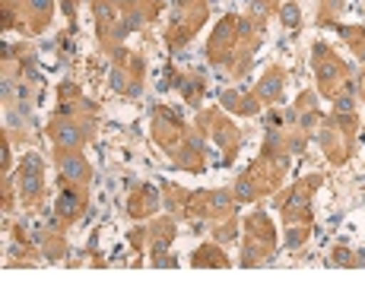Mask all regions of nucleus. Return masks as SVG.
Wrapping results in <instances>:
<instances>
[{
	"label": "nucleus",
	"instance_id": "1",
	"mask_svg": "<svg viewBox=\"0 0 365 285\" xmlns=\"http://www.w3.org/2000/svg\"><path fill=\"white\" fill-rule=\"evenodd\" d=\"M312 67H314V76H318V92L324 95V99L334 102L336 95H343V89L353 86L349 67L336 58L324 41H318V45L312 48Z\"/></svg>",
	"mask_w": 365,
	"mask_h": 285
},
{
	"label": "nucleus",
	"instance_id": "2",
	"mask_svg": "<svg viewBox=\"0 0 365 285\" xmlns=\"http://www.w3.org/2000/svg\"><path fill=\"white\" fill-rule=\"evenodd\" d=\"M194 127L213 146H220V149L226 152V162H232L238 146H242V134H238L235 124L222 114V108H203L197 114V121H194Z\"/></svg>",
	"mask_w": 365,
	"mask_h": 285
},
{
	"label": "nucleus",
	"instance_id": "3",
	"mask_svg": "<svg viewBox=\"0 0 365 285\" xmlns=\"http://www.w3.org/2000/svg\"><path fill=\"white\" fill-rule=\"evenodd\" d=\"M238 26H242V16L238 13H226L220 23L213 26V36L207 41V60L216 67H226L232 60L235 48H238Z\"/></svg>",
	"mask_w": 365,
	"mask_h": 285
},
{
	"label": "nucleus",
	"instance_id": "4",
	"mask_svg": "<svg viewBox=\"0 0 365 285\" xmlns=\"http://www.w3.org/2000/svg\"><path fill=\"white\" fill-rule=\"evenodd\" d=\"M318 143H321V149H324V156H327V162H331V165H346L349 156H353L356 136L346 134V130H343L340 124L334 121V114H331V117H324V121H321Z\"/></svg>",
	"mask_w": 365,
	"mask_h": 285
},
{
	"label": "nucleus",
	"instance_id": "5",
	"mask_svg": "<svg viewBox=\"0 0 365 285\" xmlns=\"http://www.w3.org/2000/svg\"><path fill=\"white\" fill-rule=\"evenodd\" d=\"M150 134H153V143H156V146H163V152H168V156H172V152L181 146V140H185L187 127H185V121H181V117L175 114L172 108L159 105L156 111H153Z\"/></svg>",
	"mask_w": 365,
	"mask_h": 285
},
{
	"label": "nucleus",
	"instance_id": "6",
	"mask_svg": "<svg viewBox=\"0 0 365 285\" xmlns=\"http://www.w3.org/2000/svg\"><path fill=\"white\" fill-rule=\"evenodd\" d=\"M16 10V32L38 36L54 16V0H10Z\"/></svg>",
	"mask_w": 365,
	"mask_h": 285
},
{
	"label": "nucleus",
	"instance_id": "7",
	"mask_svg": "<svg viewBox=\"0 0 365 285\" xmlns=\"http://www.w3.org/2000/svg\"><path fill=\"white\" fill-rule=\"evenodd\" d=\"M45 136L54 143V149H83L86 143H93L89 140V134H86V127H83L80 114L76 117L54 114L51 121H48V127H45Z\"/></svg>",
	"mask_w": 365,
	"mask_h": 285
},
{
	"label": "nucleus",
	"instance_id": "8",
	"mask_svg": "<svg viewBox=\"0 0 365 285\" xmlns=\"http://www.w3.org/2000/svg\"><path fill=\"white\" fill-rule=\"evenodd\" d=\"M54 168L64 184L89 187V181H93V165L86 162L80 149H54Z\"/></svg>",
	"mask_w": 365,
	"mask_h": 285
},
{
	"label": "nucleus",
	"instance_id": "9",
	"mask_svg": "<svg viewBox=\"0 0 365 285\" xmlns=\"http://www.w3.org/2000/svg\"><path fill=\"white\" fill-rule=\"evenodd\" d=\"M19 190H23L26 206H38L41 193H45V162L38 152H29L19 165Z\"/></svg>",
	"mask_w": 365,
	"mask_h": 285
},
{
	"label": "nucleus",
	"instance_id": "10",
	"mask_svg": "<svg viewBox=\"0 0 365 285\" xmlns=\"http://www.w3.org/2000/svg\"><path fill=\"white\" fill-rule=\"evenodd\" d=\"M86 206H89L86 187H80V184H64V181H61L58 200H54V219H58L61 225H70V222H76L83 213H86Z\"/></svg>",
	"mask_w": 365,
	"mask_h": 285
},
{
	"label": "nucleus",
	"instance_id": "11",
	"mask_svg": "<svg viewBox=\"0 0 365 285\" xmlns=\"http://www.w3.org/2000/svg\"><path fill=\"white\" fill-rule=\"evenodd\" d=\"M159 206H163V190L153 184H140L128 200V215L133 222H143L146 215H156Z\"/></svg>",
	"mask_w": 365,
	"mask_h": 285
},
{
	"label": "nucleus",
	"instance_id": "12",
	"mask_svg": "<svg viewBox=\"0 0 365 285\" xmlns=\"http://www.w3.org/2000/svg\"><path fill=\"white\" fill-rule=\"evenodd\" d=\"M146 228H150V254H153L150 263H156L163 254H168L175 235H178V225H175V215L168 213V215H156Z\"/></svg>",
	"mask_w": 365,
	"mask_h": 285
},
{
	"label": "nucleus",
	"instance_id": "13",
	"mask_svg": "<svg viewBox=\"0 0 365 285\" xmlns=\"http://www.w3.org/2000/svg\"><path fill=\"white\" fill-rule=\"evenodd\" d=\"M220 108L222 111H232V114H242V117H255L257 111L264 108V102L255 95V89H226L220 95Z\"/></svg>",
	"mask_w": 365,
	"mask_h": 285
},
{
	"label": "nucleus",
	"instance_id": "14",
	"mask_svg": "<svg viewBox=\"0 0 365 285\" xmlns=\"http://www.w3.org/2000/svg\"><path fill=\"white\" fill-rule=\"evenodd\" d=\"M283 82H286V70L279 64L267 67L264 76L255 82V95L264 102V105H277L283 99Z\"/></svg>",
	"mask_w": 365,
	"mask_h": 285
},
{
	"label": "nucleus",
	"instance_id": "15",
	"mask_svg": "<svg viewBox=\"0 0 365 285\" xmlns=\"http://www.w3.org/2000/svg\"><path fill=\"white\" fill-rule=\"evenodd\" d=\"M242 235H251V238L264 241L270 250H277V228H273V219L264 210H255L242 219Z\"/></svg>",
	"mask_w": 365,
	"mask_h": 285
},
{
	"label": "nucleus",
	"instance_id": "16",
	"mask_svg": "<svg viewBox=\"0 0 365 285\" xmlns=\"http://www.w3.org/2000/svg\"><path fill=\"white\" fill-rule=\"evenodd\" d=\"M191 267H197V269H229L232 267V260L226 257V250H222L220 241H210V244H200L197 250H194V257H191Z\"/></svg>",
	"mask_w": 365,
	"mask_h": 285
},
{
	"label": "nucleus",
	"instance_id": "17",
	"mask_svg": "<svg viewBox=\"0 0 365 285\" xmlns=\"http://www.w3.org/2000/svg\"><path fill=\"white\" fill-rule=\"evenodd\" d=\"M187 197H191V193H187L185 187H178L175 181H165L163 184V203L175 219H187Z\"/></svg>",
	"mask_w": 365,
	"mask_h": 285
},
{
	"label": "nucleus",
	"instance_id": "18",
	"mask_svg": "<svg viewBox=\"0 0 365 285\" xmlns=\"http://www.w3.org/2000/svg\"><path fill=\"white\" fill-rule=\"evenodd\" d=\"M273 257V250L264 244V241L251 238V235H242V267H264L267 260Z\"/></svg>",
	"mask_w": 365,
	"mask_h": 285
},
{
	"label": "nucleus",
	"instance_id": "19",
	"mask_svg": "<svg viewBox=\"0 0 365 285\" xmlns=\"http://www.w3.org/2000/svg\"><path fill=\"white\" fill-rule=\"evenodd\" d=\"M229 215H235V193L226 190V187H220V190H210V222H222L229 219Z\"/></svg>",
	"mask_w": 365,
	"mask_h": 285
},
{
	"label": "nucleus",
	"instance_id": "20",
	"mask_svg": "<svg viewBox=\"0 0 365 285\" xmlns=\"http://www.w3.org/2000/svg\"><path fill=\"white\" fill-rule=\"evenodd\" d=\"M336 32H340L343 45H346L349 51L365 64V29L362 26H336Z\"/></svg>",
	"mask_w": 365,
	"mask_h": 285
},
{
	"label": "nucleus",
	"instance_id": "21",
	"mask_svg": "<svg viewBox=\"0 0 365 285\" xmlns=\"http://www.w3.org/2000/svg\"><path fill=\"white\" fill-rule=\"evenodd\" d=\"M175 89H178V92L185 95L187 102H194V105H197L200 95H203V76L200 73H178V80H175Z\"/></svg>",
	"mask_w": 365,
	"mask_h": 285
},
{
	"label": "nucleus",
	"instance_id": "22",
	"mask_svg": "<svg viewBox=\"0 0 365 285\" xmlns=\"http://www.w3.org/2000/svg\"><path fill=\"white\" fill-rule=\"evenodd\" d=\"M232 193H235V203H257L261 200V193H257V187H255V181H251L248 175H238L235 178V187H232Z\"/></svg>",
	"mask_w": 365,
	"mask_h": 285
},
{
	"label": "nucleus",
	"instance_id": "23",
	"mask_svg": "<svg viewBox=\"0 0 365 285\" xmlns=\"http://www.w3.org/2000/svg\"><path fill=\"white\" fill-rule=\"evenodd\" d=\"M277 16H279V23H283L286 29H292V32L302 29V10H299L296 0H286V4L277 10Z\"/></svg>",
	"mask_w": 365,
	"mask_h": 285
},
{
	"label": "nucleus",
	"instance_id": "24",
	"mask_svg": "<svg viewBox=\"0 0 365 285\" xmlns=\"http://www.w3.org/2000/svg\"><path fill=\"white\" fill-rule=\"evenodd\" d=\"M238 219L235 215H229V219H222V222H216V228H213V241H220V244H229V241H238Z\"/></svg>",
	"mask_w": 365,
	"mask_h": 285
},
{
	"label": "nucleus",
	"instance_id": "25",
	"mask_svg": "<svg viewBox=\"0 0 365 285\" xmlns=\"http://www.w3.org/2000/svg\"><path fill=\"white\" fill-rule=\"evenodd\" d=\"M343 10V0H321V13H318V23L324 29H336V13Z\"/></svg>",
	"mask_w": 365,
	"mask_h": 285
},
{
	"label": "nucleus",
	"instance_id": "26",
	"mask_svg": "<svg viewBox=\"0 0 365 285\" xmlns=\"http://www.w3.org/2000/svg\"><path fill=\"white\" fill-rule=\"evenodd\" d=\"M308 238H312V225H286V247L289 250H299Z\"/></svg>",
	"mask_w": 365,
	"mask_h": 285
},
{
	"label": "nucleus",
	"instance_id": "27",
	"mask_svg": "<svg viewBox=\"0 0 365 285\" xmlns=\"http://www.w3.org/2000/svg\"><path fill=\"white\" fill-rule=\"evenodd\" d=\"M58 102H70V105H80V102H86V99H83V89L76 86V82H61V86H58Z\"/></svg>",
	"mask_w": 365,
	"mask_h": 285
},
{
	"label": "nucleus",
	"instance_id": "28",
	"mask_svg": "<svg viewBox=\"0 0 365 285\" xmlns=\"http://www.w3.org/2000/svg\"><path fill=\"white\" fill-rule=\"evenodd\" d=\"M128 244L137 250V254H143L146 244H150V228L146 225H137V228H130V235H128Z\"/></svg>",
	"mask_w": 365,
	"mask_h": 285
},
{
	"label": "nucleus",
	"instance_id": "29",
	"mask_svg": "<svg viewBox=\"0 0 365 285\" xmlns=\"http://www.w3.org/2000/svg\"><path fill=\"white\" fill-rule=\"evenodd\" d=\"M10 136H6V130H0V171L4 175H10Z\"/></svg>",
	"mask_w": 365,
	"mask_h": 285
},
{
	"label": "nucleus",
	"instance_id": "30",
	"mask_svg": "<svg viewBox=\"0 0 365 285\" xmlns=\"http://www.w3.org/2000/svg\"><path fill=\"white\" fill-rule=\"evenodd\" d=\"M296 111H308V108H318V95L312 92V89H305V92H299L296 105H292Z\"/></svg>",
	"mask_w": 365,
	"mask_h": 285
},
{
	"label": "nucleus",
	"instance_id": "31",
	"mask_svg": "<svg viewBox=\"0 0 365 285\" xmlns=\"http://www.w3.org/2000/svg\"><path fill=\"white\" fill-rule=\"evenodd\" d=\"M353 260L356 257H349V247H334V257H331L334 267H353Z\"/></svg>",
	"mask_w": 365,
	"mask_h": 285
},
{
	"label": "nucleus",
	"instance_id": "32",
	"mask_svg": "<svg viewBox=\"0 0 365 285\" xmlns=\"http://www.w3.org/2000/svg\"><path fill=\"white\" fill-rule=\"evenodd\" d=\"M61 10H64L67 23H76V0H61Z\"/></svg>",
	"mask_w": 365,
	"mask_h": 285
}]
</instances>
